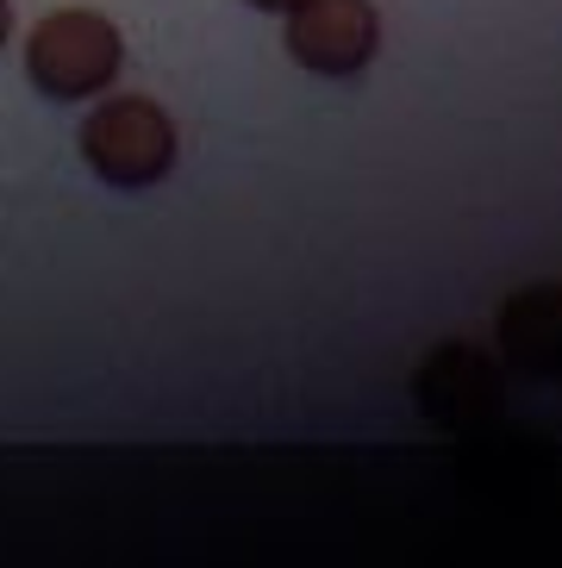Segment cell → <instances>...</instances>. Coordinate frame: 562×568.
<instances>
[{
  "mask_svg": "<svg viewBox=\"0 0 562 568\" xmlns=\"http://www.w3.org/2000/svg\"><path fill=\"white\" fill-rule=\"evenodd\" d=\"M119 69H126V38L94 7H57L26 32V82L57 106L113 94Z\"/></svg>",
  "mask_w": 562,
  "mask_h": 568,
  "instance_id": "obj_1",
  "label": "cell"
},
{
  "mask_svg": "<svg viewBox=\"0 0 562 568\" xmlns=\"http://www.w3.org/2000/svg\"><path fill=\"white\" fill-rule=\"evenodd\" d=\"M76 144H82V163L94 169V182L113 187V194H150L157 182H169L175 151H182L175 144V119L157 101H144V94L100 101L82 119Z\"/></svg>",
  "mask_w": 562,
  "mask_h": 568,
  "instance_id": "obj_2",
  "label": "cell"
},
{
  "mask_svg": "<svg viewBox=\"0 0 562 568\" xmlns=\"http://www.w3.org/2000/svg\"><path fill=\"white\" fill-rule=\"evenodd\" d=\"M288 57H294L307 75H325V82H350L363 75L381 51V19L369 0H300L288 7Z\"/></svg>",
  "mask_w": 562,
  "mask_h": 568,
  "instance_id": "obj_3",
  "label": "cell"
},
{
  "mask_svg": "<svg viewBox=\"0 0 562 568\" xmlns=\"http://www.w3.org/2000/svg\"><path fill=\"white\" fill-rule=\"evenodd\" d=\"M500 344L506 363L538 375V382H562V287H525L500 306Z\"/></svg>",
  "mask_w": 562,
  "mask_h": 568,
  "instance_id": "obj_4",
  "label": "cell"
},
{
  "mask_svg": "<svg viewBox=\"0 0 562 568\" xmlns=\"http://www.w3.org/2000/svg\"><path fill=\"white\" fill-rule=\"evenodd\" d=\"M413 394H419V406H425L431 418L463 425V418H469L463 394H469V400H481V406H494V375H488V363H481V356H469L463 344H444V351L419 368Z\"/></svg>",
  "mask_w": 562,
  "mask_h": 568,
  "instance_id": "obj_5",
  "label": "cell"
},
{
  "mask_svg": "<svg viewBox=\"0 0 562 568\" xmlns=\"http://www.w3.org/2000/svg\"><path fill=\"white\" fill-rule=\"evenodd\" d=\"M7 38H13V0H0V51H7Z\"/></svg>",
  "mask_w": 562,
  "mask_h": 568,
  "instance_id": "obj_6",
  "label": "cell"
},
{
  "mask_svg": "<svg viewBox=\"0 0 562 568\" xmlns=\"http://www.w3.org/2000/svg\"><path fill=\"white\" fill-rule=\"evenodd\" d=\"M244 7H257V13H288V7H300V0H244Z\"/></svg>",
  "mask_w": 562,
  "mask_h": 568,
  "instance_id": "obj_7",
  "label": "cell"
}]
</instances>
